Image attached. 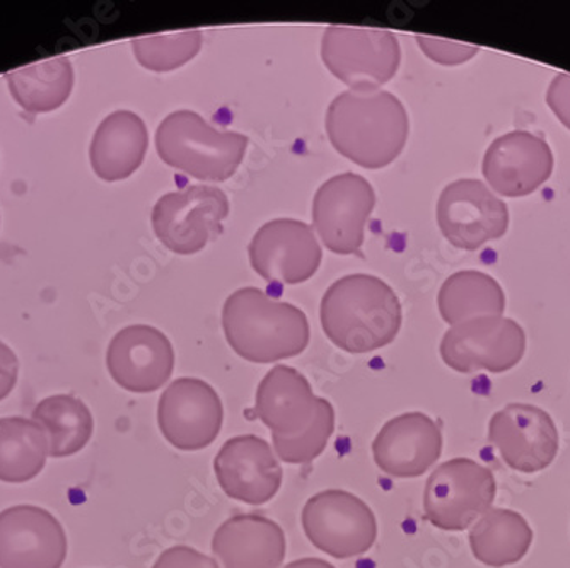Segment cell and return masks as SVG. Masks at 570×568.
Here are the masks:
<instances>
[{
	"instance_id": "obj_30",
	"label": "cell",
	"mask_w": 570,
	"mask_h": 568,
	"mask_svg": "<svg viewBox=\"0 0 570 568\" xmlns=\"http://www.w3.org/2000/svg\"><path fill=\"white\" fill-rule=\"evenodd\" d=\"M417 41L425 56L441 66H460L469 62L480 51V48L473 45L441 40V38L419 37Z\"/></svg>"
},
{
	"instance_id": "obj_19",
	"label": "cell",
	"mask_w": 570,
	"mask_h": 568,
	"mask_svg": "<svg viewBox=\"0 0 570 568\" xmlns=\"http://www.w3.org/2000/svg\"><path fill=\"white\" fill-rule=\"evenodd\" d=\"M441 452V429L421 412L403 413L384 423L373 442L374 463L393 478L422 477L438 463Z\"/></svg>"
},
{
	"instance_id": "obj_26",
	"label": "cell",
	"mask_w": 570,
	"mask_h": 568,
	"mask_svg": "<svg viewBox=\"0 0 570 568\" xmlns=\"http://www.w3.org/2000/svg\"><path fill=\"white\" fill-rule=\"evenodd\" d=\"M35 422L40 423L48 438V456L69 458L91 441L95 419L85 401L70 394L45 398L33 410Z\"/></svg>"
},
{
	"instance_id": "obj_16",
	"label": "cell",
	"mask_w": 570,
	"mask_h": 568,
	"mask_svg": "<svg viewBox=\"0 0 570 568\" xmlns=\"http://www.w3.org/2000/svg\"><path fill=\"white\" fill-rule=\"evenodd\" d=\"M107 368L124 390L154 393L168 383L175 371V350L168 336L153 326H127L108 346Z\"/></svg>"
},
{
	"instance_id": "obj_14",
	"label": "cell",
	"mask_w": 570,
	"mask_h": 568,
	"mask_svg": "<svg viewBox=\"0 0 570 568\" xmlns=\"http://www.w3.org/2000/svg\"><path fill=\"white\" fill-rule=\"evenodd\" d=\"M248 253L256 274L274 284H303L322 263L315 233L306 223L294 219H275L262 226Z\"/></svg>"
},
{
	"instance_id": "obj_1",
	"label": "cell",
	"mask_w": 570,
	"mask_h": 568,
	"mask_svg": "<svg viewBox=\"0 0 570 568\" xmlns=\"http://www.w3.org/2000/svg\"><path fill=\"white\" fill-rule=\"evenodd\" d=\"M326 134L336 153L366 169L392 165L409 139V115L392 92L347 91L326 111Z\"/></svg>"
},
{
	"instance_id": "obj_29",
	"label": "cell",
	"mask_w": 570,
	"mask_h": 568,
	"mask_svg": "<svg viewBox=\"0 0 570 568\" xmlns=\"http://www.w3.org/2000/svg\"><path fill=\"white\" fill-rule=\"evenodd\" d=\"M335 432V410L325 398L318 396L315 419L296 438H278L272 435V448L275 456L287 464H307L315 461L332 439Z\"/></svg>"
},
{
	"instance_id": "obj_4",
	"label": "cell",
	"mask_w": 570,
	"mask_h": 568,
	"mask_svg": "<svg viewBox=\"0 0 570 568\" xmlns=\"http://www.w3.org/2000/svg\"><path fill=\"white\" fill-rule=\"evenodd\" d=\"M248 137L210 127L195 111L168 115L156 131V149L166 165L202 182H226L245 159Z\"/></svg>"
},
{
	"instance_id": "obj_34",
	"label": "cell",
	"mask_w": 570,
	"mask_h": 568,
	"mask_svg": "<svg viewBox=\"0 0 570 568\" xmlns=\"http://www.w3.org/2000/svg\"><path fill=\"white\" fill-rule=\"evenodd\" d=\"M282 568H335L322 558H301V560L291 561Z\"/></svg>"
},
{
	"instance_id": "obj_28",
	"label": "cell",
	"mask_w": 570,
	"mask_h": 568,
	"mask_svg": "<svg viewBox=\"0 0 570 568\" xmlns=\"http://www.w3.org/2000/svg\"><path fill=\"white\" fill-rule=\"evenodd\" d=\"M200 31H181L161 37H144L132 41L140 66L153 72H169L190 62L202 48Z\"/></svg>"
},
{
	"instance_id": "obj_12",
	"label": "cell",
	"mask_w": 570,
	"mask_h": 568,
	"mask_svg": "<svg viewBox=\"0 0 570 568\" xmlns=\"http://www.w3.org/2000/svg\"><path fill=\"white\" fill-rule=\"evenodd\" d=\"M223 422V401L202 379H176L159 398V429L166 441L179 451L209 448L219 438Z\"/></svg>"
},
{
	"instance_id": "obj_17",
	"label": "cell",
	"mask_w": 570,
	"mask_h": 568,
	"mask_svg": "<svg viewBox=\"0 0 570 568\" xmlns=\"http://www.w3.org/2000/svg\"><path fill=\"white\" fill-rule=\"evenodd\" d=\"M214 471L224 493L248 506L271 502L284 478L274 448L258 435H238L224 442L214 459Z\"/></svg>"
},
{
	"instance_id": "obj_20",
	"label": "cell",
	"mask_w": 570,
	"mask_h": 568,
	"mask_svg": "<svg viewBox=\"0 0 570 568\" xmlns=\"http://www.w3.org/2000/svg\"><path fill=\"white\" fill-rule=\"evenodd\" d=\"M287 541L277 522L262 513H238L213 538V554L223 568H281Z\"/></svg>"
},
{
	"instance_id": "obj_3",
	"label": "cell",
	"mask_w": 570,
	"mask_h": 568,
	"mask_svg": "<svg viewBox=\"0 0 570 568\" xmlns=\"http://www.w3.org/2000/svg\"><path fill=\"white\" fill-rule=\"evenodd\" d=\"M227 343L253 364H272L303 354L309 343L306 314L294 304L272 300L255 287L239 288L223 310Z\"/></svg>"
},
{
	"instance_id": "obj_22",
	"label": "cell",
	"mask_w": 570,
	"mask_h": 568,
	"mask_svg": "<svg viewBox=\"0 0 570 568\" xmlns=\"http://www.w3.org/2000/svg\"><path fill=\"white\" fill-rule=\"evenodd\" d=\"M147 146L149 134L142 118L132 111H115L101 121L92 137V169L105 182H120L140 168Z\"/></svg>"
},
{
	"instance_id": "obj_7",
	"label": "cell",
	"mask_w": 570,
	"mask_h": 568,
	"mask_svg": "<svg viewBox=\"0 0 570 568\" xmlns=\"http://www.w3.org/2000/svg\"><path fill=\"white\" fill-rule=\"evenodd\" d=\"M313 547L330 557H361L376 543L377 521L364 500L345 490H325L307 500L301 513Z\"/></svg>"
},
{
	"instance_id": "obj_6",
	"label": "cell",
	"mask_w": 570,
	"mask_h": 568,
	"mask_svg": "<svg viewBox=\"0 0 570 568\" xmlns=\"http://www.w3.org/2000/svg\"><path fill=\"white\" fill-rule=\"evenodd\" d=\"M323 63L351 91H377L395 77L402 51L386 30L330 26L322 40Z\"/></svg>"
},
{
	"instance_id": "obj_5",
	"label": "cell",
	"mask_w": 570,
	"mask_h": 568,
	"mask_svg": "<svg viewBox=\"0 0 570 568\" xmlns=\"http://www.w3.org/2000/svg\"><path fill=\"white\" fill-rule=\"evenodd\" d=\"M498 493L489 468L469 458H454L435 468L425 483V519L443 531H464L492 509Z\"/></svg>"
},
{
	"instance_id": "obj_23",
	"label": "cell",
	"mask_w": 570,
	"mask_h": 568,
	"mask_svg": "<svg viewBox=\"0 0 570 568\" xmlns=\"http://www.w3.org/2000/svg\"><path fill=\"white\" fill-rule=\"evenodd\" d=\"M469 539L480 564L502 568L527 557L533 545V529L520 512L492 507L472 526Z\"/></svg>"
},
{
	"instance_id": "obj_24",
	"label": "cell",
	"mask_w": 570,
	"mask_h": 568,
	"mask_svg": "<svg viewBox=\"0 0 570 568\" xmlns=\"http://www.w3.org/2000/svg\"><path fill=\"white\" fill-rule=\"evenodd\" d=\"M12 98L30 115L57 110L73 88L72 63L67 57H53L33 66L6 74Z\"/></svg>"
},
{
	"instance_id": "obj_11",
	"label": "cell",
	"mask_w": 570,
	"mask_h": 568,
	"mask_svg": "<svg viewBox=\"0 0 570 568\" xmlns=\"http://www.w3.org/2000/svg\"><path fill=\"white\" fill-rule=\"evenodd\" d=\"M438 224L454 248L476 252L508 233V205L479 179H458L439 197Z\"/></svg>"
},
{
	"instance_id": "obj_18",
	"label": "cell",
	"mask_w": 570,
	"mask_h": 568,
	"mask_svg": "<svg viewBox=\"0 0 570 568\" xmlns=\"http://www.w3.org/2000/svg\"><path fill=\"white\" fill-rule=\"evenodd\" d=\"M482 172L490 188L502 197H527L552 176V149L540 135L509 131L490 144Z\"/></svg>"
},
{
	"instance_id": "obj_32",
	"label": "cell",
	"mask_w": 570,
	"mask_h": 568,
	"mask_svg": "<svg viewBox=\"0 0 570 568\" xmlns=\"http://www.w3.org/2000/svg\"><path fill=\"white\" fill-rule=\"evenodd\" d=\"M547 102L556 117L570 130V74H559L550 82Z\"/></svg>"
},
{
	"instance_id": "obj_10",
	"label": "cell",
	"mask_w": 570,
	"mask_h": 568,
	"mask_svg": "<svg viewBox=\"0 0 570 568\" xmlns=\"http://www.w3.org/2000/svg\"><path fill=\"white\" fill-rule=\"evenodd\" d=\"M374 204L373 186L354 173L323 183L313 200V224L323 245L336 255H357Z\"/></svg>"
},
{
	"instance_id": "obj_25",
	"label": "cell",
	"mask_w": 570,
	"mask_h": 568,
	"mask_svg": "<svg viewBox=\"0 0 570 568\" xmlns=\"http://www.w3.org/2000/svg\"><path fill=\"white\" fill-rule=\"evenodd\" d=\"M438 306L443 320L454 326L475 317L502 316L505 294L494 277L476 270H464L444 282Z\"/></svg>"
},
{
	"instance_id": "obj_13",
	"label": "cell",
	"mask_w": 570,
	"mask_h": 568,
	"mask_svg": "<svg viewBox=\"0 0 570 568\" xmlns=\"http://www.w3.org/2000/svg\"><path fill=\"white\" fill-rule=\"evenodd\" d=\"M489 441L511 470L533 474L549 468L559 454L556 422L534 404L511 403L489 422Z\"/></svg>"
},
{
	"instance_id": "obj_33",
	"label": "cell",
	"mask_w": 570,
	"mask_h": 568,
	"mask_svg": "<svg viewBox=\"0 0 570 568\" xmlns=\"http://www.w3.org/2000/svg\"><path fill=\"white\" fill-rule=\"evenodd\" d=\"M19 362L12 349L0 342V401L8 398L18 383Z\"/></svg>"
},
{
	"instance_id": "obj_15",
	"label": "cell",
	"mask_w": 570,
	"mask_h": 568,
	"mask_svg": "<svg viewBox=\"0 0 570 568\" xmlns=\"http://www.w3.org/2000/svg\"><path fill=\"white\" fill-rule=\"evenodd\" d=\"M67 536L53 513L37 506L0 512V568H60Z\"/></svg>"
},
{
	"instance_id": "obj_27",
	"label": "cell",
	"mask_w": 570,
	"mask_h": 568,
	"mask_svg": "<svg viewBox=\"0 0 570 568\" xmlns=\"http://www.w3.org/2000/svg\"><path fill=\"white\" fill-rule=\"evenodd\" d=\"M48 438L40 423L24 417L0 419V481L26 483L43 471Z\"/></svg>"
},
{
	"instance_id": "obj_8",
	"label": "cell",
	"mask_w": 570,
	"mask_h": 568,
	"mask_svg": "<svg viewBox=\"0 0 570 568\" xmlns=\"http://www.w3.org/2000/svg\"><path fill=\"white\" fill-rule=\"evenodd\" d=\"M229 210V200L217 186H187L154 205V233L169 252L195 255L223 233Z\"/></svg>"
},
{
	"instance_id": "obj_21",
	"label": "cell",
	"mask_w": 570,
	"mask_h": 568,
	"mask_svg": "<svg viewBox=\"0 0 570 568\" xmlns=\"http://www.w3.org/2000/svg\"><path fill=\"white\" fill-rule=\"evenodd\" d=\"M318 396L297 369L275 365L256 390L255 413L272 435L296 438L315 419Z\"/></svg>"
},
{
	"instance_id": "obj_9",
	"label": "cell",
	"mask_w": 570,
	"mask_h": 568,
	"mask_svg": "<svg viewBox=\"0 0 570 568\" xmlns=\"http://www.w3.org/2000/svg\"><path fill=\"white\" fill-rule=\"evenodd\" d=\"M527 352V335L511 317L483 316L454 324L441 342L448 368L463 374L511 371Z\"/></svg>"
},
{
	"instance_id": "obj_2",
	"label": "cell",
	"mask_w": 570,
	"mask_h": 568,
	"mask_svg": "<svg viewBox=\"0 0 570 568\" xmlns=\"http://www.w3.org/2000/svg\"><path fill=\"white\" fill-rule=\"evenodd\" d=\"M323 332L348 354H367L390 345L402 326V306L386 282L355 274L336 281L322 300Z\"/></svg>"
},
{
	"instance_id": "obj_31",
	"label": "cell",
	"mask_w": 570,
	"mask_h": 568,
	"mask_svg": "<svg viewBox=\"0 0 570 568\" xmlns=\"http://www.w3.org/2000/svg\"><path fill=\"white\" fill-rule=\"evenodd\" d=\"M153 568H220L214 558L200 554L191 547H171L159 555Z\"/></svg>"
}]
</instances>
